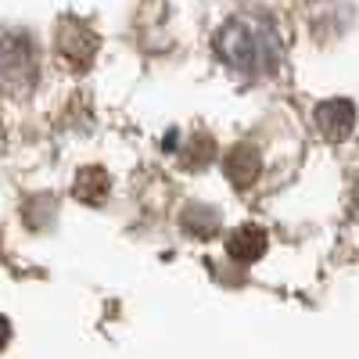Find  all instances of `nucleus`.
<instances>
[{"label":"nucleus","instance_id":"nucleus-1","mask_svg":"<svg viewBox=\"0 0 359 359\" xmlns=\"http://www.w3.org/2000/svg\"><path fill=\"white\" fill-rule=\"evenodd\" d=\"M216 57L245 79H266L284 65V33L269 11H237L216 29Z\"/></svg>","mask_w":359,"mask_h":359},{"label":"nucleus","instance_id":"nucleus-2","mask_svg":"<svg viewBox=\"0 0 359 359\" xmlns=\"http://www.w3.org/2000/svg\"><path fill=\"white\" fill-rule=\"evenodd\" d=\"M40 79V50L25 29H0V94L29 97Z\"/></svg>","mask_w":359,"mask_h":359},{"label":"nucleus","instance_id":"nucleus-3","mask_svg":"<svg viewBox=\"0 0 359 359\" xmlns=\"http://www.w3.org/2000/svg\"><path fill=\"white\" fill-rule=\"evenodd\" d=\"M57 54H62L72 69H86L97 54L94 29L79 18H62V25H57Z\"/></svg>","mask_w":359,"mask_h":359},{"label":"nucleus","instance_id":"nucleus-4","mask_svg":"<svg viewBox=\"0 0 359 359\" xmlns=\"http://www.w3.org/2000/svg\"><path fill=\"white\" fill-rule=\"evenodd\" d=\"M313 123L320 130L323 140H331V144H341L352 137L355 130V104L348 97H331V101H320L316 111H313Z\"/></svg>","mask_w":359,"mask_h":359},{"label":"nucleus","instance_id":"nucleus-5","mask_svg":"<svg viewBox=\"0 0 359 359\" xmlns=\"http://www.w3.org/2000/svg\"><path fill=\"white\" fill-rule=\"evenodd\" d=\"M223 172H226V180H230L237 191L252 187L255 180H259V172H262L259 147H255V144H233L230 151L223 155Z\"/></svg>","mask_w":359,"mask_h":359},{"label":"nucleus","instance_id":"nucleus-6","mask_svg":"<svg viewBox=\"0 0 359 359\" xmlns=\"http://www.w3.org/2000/svg\"><path fill=\"white\" fill-rule=\"evenodd\" d=\"M266 230L262 226H252V223H245V226H237L230 237H226V255L233 259V262H241V266H252V262H259L262 255H266Z\"/></svg>","mask_w":359,"mask_h":359},{"label":"nucleus","instance_id":"nucleus-7","mask_svg":"<svg viewBox=\"0 0 359 359\" xmlns=\"http://www.w3.org/2000/svg\"><path fill=\"white\" fill-rule=\"evenodd\" d=\"M180 226L187 233H194L198 241H212L223 226V216L216 212L212 205H201V201H187L184 205V216H180Z\"/></svg>","mask_w":359,"mask_h":359},{"label":"nucleus","instance_id":"nucleus-8","mask_svg":"<svg viewBox=\"0 0 359 359\" xmlns=\"http://www.w3.org/2000/svg\"><path fill=\"white\" fill-rule=\"evenodd\" d=\"M72 194H76V201H83V205H101V201L111 194V176H108L101 165H86V169L76 172Z\"/></svg>","mask_w":359,"mask_h":359},{"label":"nucleus","instance_id":"nucleus-9","mask_svg":"<svg viewBox=\"0 0 359 359\" xmlns=\"http://www.w3.org/2000/svg\"><path fill=\"white\" fill-rule=\"evenodd\" d=\"M212 158H216V144H212L208 133H198L187 147H180V162H184L187 169H205Z\"/></svg>","mask_w":359,"mask_h":359},{"label":"nucleus","instance_id":"nucleus-10","mask_svg":"<svg viewBox=\"0 0 359 359\" xmlns=\"http://www.w3.org/2000/svg\"><path fill=\"white\" fill-rule=\"evenodd\" d=\"M22 216H25V226H29V230L36 226V216H43V226H50L54 216H57V201H54V194H33V198L25 201Z\"/></svg>","mask_w":359,"mask_h":359},{"label":"nucleus","instance_id":"nucleus-11","mask_svg":"<svg viewBox=\"0 0 359 359\" xmlns=\"http://www.w3.org/2000/svg\"><path fill=\"white\" fill-rule=\"evenodd\" d=\"M8 341H11V320H8V316H0V352L8 348Z\"/></svg>","mask_w":359,"mask_h":359},{"label":"nucleus","instance_id":"nucleus-12","mask_svg":"<svg viewBox=\"0 0 359 359\" xmlns=\"http://www.w3.org/2000/svg\"><path fill=\"white\" fill-rule=\"evenodd\" d=\"M348 208H352V216L359 219V184H355V191H352V198H348Z\"/></svg>","mask_w":359,"mask_h":359}]
</instances>
